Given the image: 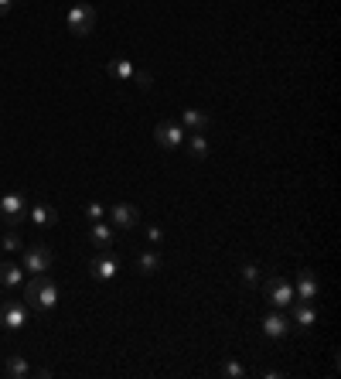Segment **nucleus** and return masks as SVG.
<instances>
[{"instance_id":"nucleus-1","label":"nucleus","mask_w":341,"mask_h":379,"mask_svg":"<svg viewBox=\"0 0 341 379\" xmlns=\"http://www.w3.org/2000/svg\"><path fill=\"white\" fill-rule=\"evenodd\" d=\"M24 304L31 307V311H55L58 307V284L48 277V273H38V277H31L28 287H24Z\"/></svg>"},{"instance_id":"nucleus-2","label":"nucleus","mask_w":341,"mask_h":379,"mask_svg":"<svg viewBox=\"0 0 341 379\" xmlns=\"http://www.w3.org/2000/svg\"><path fill=\"white\" fill-rule=\"evenodd\" d=\"M96 21H99V11H96L93 4H86V0H79L76 7H69V14H65V24H69V31H72L76 38L93 35Z\"/></svg>"},{"instance_id":"nucleus-3","label":"nucleus","mask_w":341,"mask_h":379,"mask_svg":"<svg viewBox=\"0 0 341 379\" xmlns=\"http://www.w3.org/2000/svg\"><path fill=\"white\" fill-rule=\"evenodd\" d=\"M260 284H263L266 301L273 304V307H280V311H287L290 304L297 301V298H294V281H287L284 273H273V277H266Z\"/></svg>"},{"instance_id":"nucleus-4","label":"nucleus","mask_w":341,"mask_h":379,"mask_svg":"<svg viewBox=\"0 0 341 379\" xmlns=\"http://www.w3.org/2000/svg\"><path fill=\"white\" fill-rule=\"evenodd\" d=\"M52 264H55V253L45 247V243H31V247H24V253H21V266H24V273H31V277L48 273Z\"/></svg>"},{"instance_id":"nucleus-5","label":"nucleus","mask_w":341,"mask_h":379,"mask_svg":"<svg viewBox=\"0 0 341 379\" xmlns=\"http://www.w3.org/2000/svg\"><path fill=\"white\" fill-rule=\"evenodd\" d=\"M24 219H28V198H24V191H7L0 198V222L18 229Z\"/></svg>"},{"instance_id":"nucleus-6","label":"nucleus","mask_w":341,"mask_h":379,"mask_svg":"<svg viewBox=\"0 0 341 379\" xmlns=\"http://www.w3.org/2000/svg\"><path fill=\"white\" fill-rule=\"evenodd\" d=\"M185 137H188V130H185L178 120H161V123L154 127V140H157V147H164V151L185 147Z\"/></svg>"},{"instance_id":"nucleus-7","label":"nucleus","mask_w":341,"mask_h":379,"mask_svg":"<svg viewBox=\"0 0 341 379\" xmlns=\"http://www.w3.org/2000/svg\"><path fill=\"white\" fill-rule=\"evenodd\" d=\"M89 273H93V281H113L116 273H120V256L113 253V247L99 249L89 260Z\"/></svg>"},{"instance_id":"nucleus-8","label":"nucleus","mask_w":341,"mask_h":379,"mask_svg":"<svg viewBox=\"0 0 341 379\" xmlns=\"http://www.w3.org/2000/svg\"><path fill=\"white\" fill-rule=\"evenodd\" d=\"M31 322V307L24 301H4L0 307V324L7 328V332H21V328H28Z\"/></svg>"},{"instance_id":"nucleus-9","label":"nucleus","mask_w":341,"mask_h":379,"mask_svg":"<svg viewBox=\"0 0 341 379\" xmlns=\"http://www.w3.org/2000/svg\"><path fill=\"white\" fill-rule=\"evenodd\" d=\"M290 332H294V324H290V315H287V311L273 307V311H266L263 315V335L266 339L280 341V339H287Z\"/></svg>"},{"instance_id":"nucleus-10","label":"nucleus","mask_w":341,"mask_h":379,"mask_svg":"<svg viewBox=\"0 0 341 379\" xmlns=\"http://www.w3.org/2000/svg\"><path fill=\"white\" fill-rule=\"evenodd\" d=\"M287 311H290V324H294L297 332H311V328L318 324V307H314V301H294Z\"/></svg>"},{"instance_id":"nucleus-11","label":"nucleus","mask_w":341,"mask_h":379,"mask_svg":"<svg viewBox=\"0 0 341 379\" xmlns=\"http://www.w3.org/2000/svg\"><path fill=\"white\" fill-rule=\"evenodd\" d=\"M106 219H110L116 229H127V232H130V229L140 226V209L130 205V202H116L113 209H106Z\"/></svg>"},{"instance_id":"nucleus-12","label":"nucleus","mask_w":341,"mask_h":379,"mask_svg":"<svg viewBox=\"0 0 341 379\" xmlns=\"http://www.w3.org/2000/svg\"><path fill=\"white\" fill-rule=\"evenodd\" d=\"M318 294H321V284H318L314 270H301L294 277V298L297 301H318Z\"/></svg>"},{"instance_id":"nucleus-13","label":"nucleus","mask_w":341,"mask_h":379,"mask_svg":"<svg viewBox=\"0 0 341 379\" xmlns=\"http://www.w3.org/2000/svg\"><path fill=\"white\" fill-rule=\"evenodd\" d=\"M89 243H93L96 249L113 247V243H116V226H113V222H106V219L93 222V226H89Z\"/></svg>"},{"instance_id":"nucleus-14","label":"nucleus","mask_w":341,"mask_h":379,"mask_svg":"<svg viewBox=\"0 0 341 379\" xmlns=\"http://www.w3.org/2000/svg\"><path fill=\"white\" fill-rule=\"evenodd\" d=\"M28 219L38 229H52L58 222V209L48 202H35V205H28Z\"/></svg>"},{"instance_id":"nucleus-15","label":"nucleus","mask_w":341,"mask_h":379,"mask_svg":"<svg viewBox=\"0 0 341 379\" xmlns=\"http://www.w3.org/2000/svg\"><path fill=\"white\" fill-rule=\"evenodd\" d=\"M185 130H191V133H202V130H209L212 127V120H209V113L205 110H195V106H188V110H181V120H178Z\"/></svg>"},{"instance_id":"nucleus-16","label":"nucleus","mask_w":341,"mask_h":379,"mask_svg":"<svg viewBox=\"0 0 341 379\" xmlns=\"http://www.w3.org/2000/svg\"><path fill=\"white\" fill-rule=\"evenodd\" d=\"M21 284H24V266L4 260V264H0V287H4V290H18Z\"/></svg>"},{"instance_id":"nucleus-17","label":"nucleus","mask_w":341,"mask_h":379,"mask_svg":"<svg viewBox=\"0 0 341 379\" xmlns=\"http://www.w3.org/2000/svg\"><path fill=\"white\" fill-rule=\"evenodd\" d=\"M106 72H110L116 82H130V79L137 76V65H133L130 58H113V62L106 65Z\"/></svg>"},{"instance_id":"nucleus-18","label":"nucleus","mask_w":341,"mask_h":379,"mask_svg":"<svg viewBox=\"0 0 341 379\" xmlns=\"http://www.w3.org/2000/svg\"><path fill=\"white\" fill-rule=\"evenodd\" d=\"M161 264H164V260H161V253H157V249H144V253H140V260H137V270H140L144 277H154V273L161 270Z\"/></svg>"},{"instance_id":"nucleus-19","label":"nucleus","mask_w":341,"mask_h":379,"mask_svg":"<svg viewBox=\"0 0 341 379\" xmlns=\"http://www.w3.org/2000/svg\"><path fill=\"white\" fill-rule=\"evenodd\" d=\"M185 144H188V151H191L195 161H205V157H209V137H205V130L188 133V137H185Z\"/></svg>"},{"instance_id":"nucleus-20","label":"nucleus","mask_w":341,"mask_h":379,"mask_svg":"<svg viewBox=\"0 0 341 379\" xmlns=\"http://www.w3.org/2000/svg\"><path fill=\"white\" fill-rule=\"evenodd\" d=\"M4 369H7V376H11V379H28V376H31V366H28V359H24V356H11Z\"/></svg>"},{"instance_id":"nucleus-21","label":"nucleus","mask_w":341,"mask_h":379,"mask_svg":"<svg viewBox=\"0 0 341 379\" xmlns=\"http://www.w3.org/2000/svg\"><path fill=\"white\" fill-rule=\"evenodd\" d=\"M239 277H243V284H246V287H260V281H263V277H260V266H256V264H243V266H239Z\"/></svg>"},{"instance_id":"nucleus-22","label":"nucleus","mask_w":341,"mask_h":379,"mask_svg":"<svg viewBox=\"0 0 341 379\" xmlns=\"http://www.w3.org/2000/svg\"><path fill=\"white\" fill-rule=\"evenodd\" d=\"M21 247H24V243H21L18 229H11V232H7V236H4V249H7V253H18Z\"/></svg>"},{"instance_id":"nucleus-23","label":"nucleus","mask_w":341,"mask_h":379,"mask_svg":"<svg viewBox=\"0 0 341 379\" xmlns=\"http://www.w3.org/2000/svg\"><path fill=\"white\" fill-rule=\"evenodd\" d=\"M222 376H229V379H243V376H246V369H243L239 362H226V366H222Z\"/></svg>"},{"instance_id":"nucleus-24","label":"nucleus","mask_w":341,"mask_h":379,"mask_svg":"<svg viewBox=\"0 0 341 379\" xmlns=\"http://www.w3.org/2000/svg\"><path fill=\"white\" fill-rule=\"evenodd\" d=\"M86 215H89L93 222H99V219H106V209H103V202H89V205H86Z\"/></svg>"},{"instance_id":"nucleus-25","label":"nucleus","mask_w":341,"mask_h":379,"mask_svg":"<svg viewBox=\"0 0 341 379\" xmlns=\"http://www.w3.org/2000/svg\"><path fill=\"white\" fill-rule=\"evenodd\" d=\"M147 239H151L154 247H161V243H164V229H161V226H147Z\"/></svg>"},{"instance_id":"nucleus-26","label":"nucleus","mask_w":341,"mask_h":379,"mask_svg":"<svg viewBox=\"0 0 341 379\" xmlns=\"http://www.w3.org/2000/svg\"><path fill=\"white\" fill-rule=\"evenodd\" d=\"M133 79H137V86H140V89H151V86H154L151 72H137V76H133Z\"/></svg>"},{"instance_id":"nucleus-27","label":"nucleus","mask_w":341,"mask_h":379,"mask_svg":"<svg viewBox=\"0 0 341 379\" xmlns=\"http://www.w3.org/2000/svg\"><path fill=\"white\" fill-rule=\"evenodd\" d=\"M260 376H263V379H280V376H284V373H280V369H263Z\"/></svg>"},{"instance_id":"nucleus-28","label":"nucleus","mask_w":341,"mask_h":379,"mask_svg":"<svg viewBox=\"0 0 341 379\" xmlns=\"http://www.w3.org/2000/svg\"><path fill=\"white\" fill-rule=\"evenodd\" d=\"M31 376H41V379H48V376H52V369H48V366H41V369H31Z\"/></svg>"},{"instance_id":"nucleus-29","label":"nucleus","mask_w":341,"mask_h":379,"mask_svg":"<svg viewBox=\"0 0 341 379\" xmlns=\"http://www.w3.org/2000/svg\"><path fill=\"white\" fill-rule=\"evenodd\" d=\"M14 4H18V0H0V18H4V14H7V11H11Z\"/></svg>"}]
</instances>
